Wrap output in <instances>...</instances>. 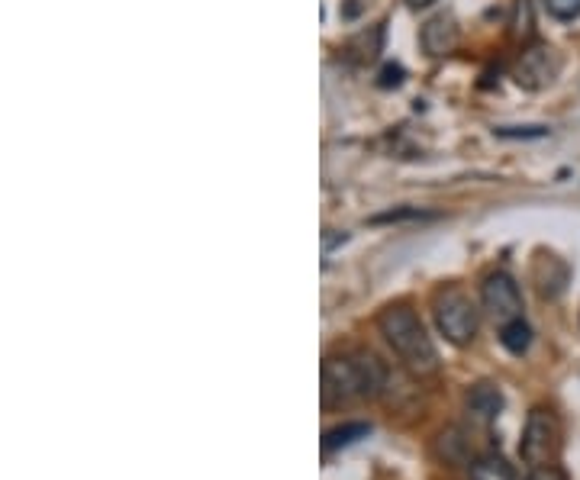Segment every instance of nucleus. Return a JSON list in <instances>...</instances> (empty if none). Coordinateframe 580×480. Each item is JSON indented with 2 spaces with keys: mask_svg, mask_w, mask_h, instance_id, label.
Masks as SVG:
<instances>
[{
  "mask_svg": "<svg viewBox=\"0 0 580 480\" xmlns=\"http://www.w3.org/2000/svg\"><path fill=\"white\" fill-rule=\"evenodd\" d=\"M522 480H564V477L555 464H542V468H529V474Z\"/></svg>",
  "mask_w": 580,
  "mask_h": 480,
  "instance_id": "nucleus-19",
  "label": "nucleus"
},
{
  "mask_svg": "<svg viewBox=\"0 0 580 480\" xmlns=\"http://www.w3.org/2000/svg\"><path fill=\"white\" fill-rule=\"evenodd\" d=\"M558 448H561L558 416L545 410V406H535L526 419V429H522L519 458L526 461L529 468H542V464H555Z\"/></svg>",
  "mask_w": 580,
  "mask_h": 480,
  "instance_id": "nucleus-4",
  "label": "nucleus"
},
{
  "mask_svg": "<svg viewBox=\"0 0 580 480\" xmlns=\"http://www.w3.org/2000/svg\"><path fill=\"white\" fill-rule=\"evenodd\" d=\"M555 75H558V58H555V49L545 46V42H532V46L519 52L513 68V78L519 87H526V91H545L555 81Z\"/></svg>",
  "mask_w": 580,
  "mask_h": 480,
  "instance_id": "nucleus-6",
  "label": "nucleus"
},
{
  "mask_svg": "<svg viewBox=\"0 0 580 480\" xmlns=\"http://www.w3.org/2000/svg\"><path fill=\"white\" fill-rule=\"evenodd\" d=\"M381 52H384V23L365 29V33H358L352 42H348V55L361 65H371Z\"/></svg>",
  "mask_w": 580,
  "mask_h": 480,
  "instance_id": "nucleus-11",
  "label": "nucleus"
},
{
  "mask_svg": "<svg viewBox=\"0 0 580 480\" xmlns=\"http://www.w3.org/2000/svg\"><path fill=\"white\" fill-rule=\"evenodd\" d=\"M439 458L445 464H461L468 458V439H464L461 429H445L439 435Z\"/></svg>",
  "mask_w": 580,
  "mask_h": 480,
  "instance_id": "nucleus-13",
  "label": "nucleus"
},
{
  "mask_svg": "<svg viewBox=\"0 0 580 480\" xmlns=\"http://www.w3.org/2000/svg\"><path fill=\"white\" fill-rule=\"evenodd\" d=\"M368 435H371V423H361V419H352V423H342V426H332L323 435V452L332 455V452H339V448H348V445H355L361 439H368Z\"/></svg>",
  "mask_w": 580,
  "mask_h": 480,
  "instance_id": "nucleus-10",
  "label": "nucleus"
},
{
  "mask_svg": "<svg viewBox=\"0 0 580 480\" xmlns=\"http://www.w3.org/2000/svg\"><path fill=\"white\" fill-rule=\"evenodd\" d=\"M423 220H432V213L426 210H419V207H394V210H387V213H377L371 216V226H390V223H423Z\"/></svg>",
  "mask_w": 580,
  "mask_h": 480,
  "instance_id": "nucleus-14",
  "label": "nucleus"
},
{
  "mask_svg": "<svg viewBox=\"0 0 580 480\" xmlns=\"http://www.w3.org/2000/svg\"><path fill=\"white\" fill-rule=\"evenodd\" d=\"M406 4H410L413 10H426L429 4H435V0H406Z\"/></svg>",
  "mask_w": 580,
  "mask_h": 480,
  "instance_id": "nucleus-22",
  "label": "nucleus"
},
{
  "mask_svg": "<svg viewBox=\"0 0 580 480\" xmlns=\"http://www.w3.org/2000/svg\"><path fill=\"white\" fill-rule=\"evenodd\" d=\"M548 17H555L558 23H574L580 17V0H542Z\"/></svg>",
  "mask_w": 580,
  "mask_h": 480,
  "instance_id": "nucleus-16",
  "label": "nucleus"
},
{
  "mask_svg": "<svg viewBox=\"0 0 580 480\" xmlns=\"http://www.w3.org/2000/svg\"><path fill=\"white\" fill-rule=\"evenodd\" d=\"M419 42H423V52L429 58H445V55H452L455 46H458V26L452 17H432L426 26H423V33H419Z\"/></svg>",
  "mask_w": 580,
  "mask_h": 480,
  "instance_id": "nucleus-8",
  "label": "nucleus"
},
{
  "mask_svg": "<svg viewBox=\"0 0 580 480\" xmlns=\"http://www.w3.org/2000/svg\"><path fill=\"white\" fill-rule=\"evenodd\" d=\"M500 345L506 348L510 355H526L529 352V345H532V326L526 323L522 316L510 319V323H503L500 326Z\"/></svg>",
  "mask_w": 580,
  "mask_h": 480,
  "instance_id": "nucleus-12",
  "label": "nucleus"
},
{
  "mask_svg": "<svg viewBox=\"0 0 580 480\" xmlns=\"http://www.w3.org/2000/svg\"><path fill=\"white\" fill-rule=\"evenodd\" d=\"M503 406H506L503 390L493 381H477L468 387V394H464V410H468V416L477 426H490L493 419L503 413Z\"/></svg>",
  "mask_w": 580,
  "mask_h": 480,
  "instance_id": "nucleus-7",
  "label": "nucleus"
},
{
  "mask_svg": "<svg viewBox=\"0 0 580 480\" xmlns=\"http://www.w3.org/2000/svg\"><path fill=\"white\" fill-rule=\"evenodd\" d=\"M513 36L532 39V4L529 0H516V17H513Z\"/></svg>",
  "mask_w": 580,
  "mask_h": 480,
  "instance_id": "nucleus-17",
  "label": "nucleus"
},
{
  "mask_svg": "<svg viewBox=\"0 0 580 480\" xmlns=\"http://www.w3.org/2000/svg\"><path fill=\"white\" fill-rule=\"evenodd\" d=\"M432 316H435V326H439L445 342H452L455 348H468L477 339V329H481V316H477V307H474L471 297L464 294L461 287L435 290Z\"/></svg>",
  "mask_w": 580,
  "mask_h": 480,
  "instance_id": "nucleus-3",
  "label": "nucleus"
},
{
  "mask_svg": "<svg viewBox=\"0 0 580 480\" xmlns=\"http://www.w3.org/2000/svg\"><path fill=\"white\" fill-rule=\"evenodd\" d=\"M377 329H381L384 342L394 348L400 365L413 377H432L439 371V352H435L423 319L416 316L410 303H387L377 313Z\"/></svg>",
  "mask_w": 580,
  "mask_h": 480,
  "instance_id": "nucleus-2",
  "label": "nucleus"
},
{
  "mask_svg": "<svg viewBox=\"0 0 580 480\" xmlns=\"http://www.w3.org/2000/svg\"><path fill=\"white\" fill-rule=\"evenodd\" d=\"M342 242H348L345 232H339V229H323V252L326 255L336 252V245H342Z\"/></svg>",
  "mask_w": 580,
  "mask_h": 480,
  "instance_id": "nucleus-20",
  "label": "nucleus"
},
{
  "mask_svg": "<svg viewBox=\"0 0 580 480\" xmlns=\"http://www.w3.org/2000/svg\"><path fill=\"white\" fill-rule=\"evenodd\" d=\"M468 480H516V471L500 452H481L468 464Z\"/></svg>",
  "mask_w": 580,
  "mask_h": 480,
  "instance_id": "nucleus-9",
  "label": "nucleus"
},
{
  "mask_svg": "<svg viewBox=\"0 0 580 480\" xmlns=\"http://www.w3.org/2000/svg\"><path fill=\"white\" fill-rule=\"evenodd\" d=\"M381 87H400L403 84V68L400 65H384L381 68V78H377Z\"/></svg>",
  "mask_w": 580,
  "mask_h": 480,
  "instance_id": "nucleus-18",
  "label": "nucleus"
},
{
  "mask_svg": "<svg viewBox=\"0 0 580 480\" xmlns=\"http://www.w3.org/2000/svg\"><path fill=\"white\" fill-rule=\"evenodd\" d=\"M387 390V368L368 348H345L323 361V403H361L377 400Z\"/></svg>",
  "mask_w": 580,
  "mask_h": 480,
  "instance_id": "nucleus-1",
  "label": "nucleus"
},
{
  "mask_svg": "<svg viewBox=\"0 0 580 480\" xmlns=\"http://www.w3.org/2000/svg\"><path fill=\"white\" fill-rule=\"evenodd\" d=\"M481 303L497 323H510L522 316V290L510 271H490L481 281Z\"/></svg>",
  "mask_w": 580,
  "mask_h": 480,
  "instance_id": "nucleus-5",
  "label": "nucleus"
},
{
  "mask_svg": "<svg viewBox=\"0 0 580 480\" xmlns=\"http://www.w3.org/2000/svg\"><path fill=\"white\" fill-rule=\"evenodd\" d=\"M358 13H361V0H348V4L342 7V17H345V20H355Z\"/></svg>",
  "mask_w": 580,
  "mask_h": 480,
  "instance_id": "nucleus-21",
  "label": "nucleus"
},
{
  "mask_svg": "<svg viewBox=\"0 0 580 480\" xmlns=\"http://www.w3.org/2000/svg\"><path fill=\"white\" fill-rule=\"evenodd\" d=\"M493 133H497L500 139H545L551 129L548 126H542V123H535V126H497L493 129Z\"/></svg>",
  "mask_w": 580,
  "mask_h": 480,
  "instance_id": "nucleus-15",
  "label": "nucleus"
}]
</instances>
